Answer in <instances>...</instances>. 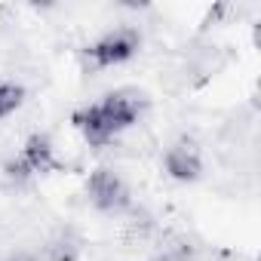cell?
<instances>
[{
    "mask_svg": "<svg viewBox=\"0 0 261 261\" xmlns=\"http://www.w3.org/2000/svg\"><path fill=\"white\" fill-rule=\"evenodd\" d=\"M142 49V34L136 28H114L101 34L95 43H89L86 56L95 68H117L129 59H136Z\"/></svg>",
    "mask_w": 261,
    "mask_h": 261,
    "instance_id": "3957f363",
    "label": "cell"
},
{
    "mask_svg": "<svg viewBox=\"0 0 261 261\" xmlns=\"http://www.w3.org/2000/svg\"><path fill=\"white\" fill-rule=\"evenodd\" d=\"M80 252H83L80 237L71 233V230H62V233H56V237L43 246V261H77Z\"/></svg>",
    "mask_w": 261,
    "mask_h": 261,
    "instance_id": "52a82bcc",
    "label": "cell"
},
{
    "mask_svg": "<svg viewBox=\"0 0 261 261\" xmlns=\"http://www.w3.org/2000/svg\"><path fill=\"white\" fill-rule=\"evenodd\" d=\"M86 197L98 212H108V215H120L133 206V191H129V185L123 181V175H117L108 166H98V169L89 172Z\"/></svg>",
    "mask_w": 261,
    "mask_h": 261,
    "instance_id": "7a4b0ae2",
    "label": "cell"
},
{
    "mask_svg": "<svg viewBox=\"0 0 261 261\" xmlns=\"http://www.w3.org/2000/svg\"><path fill=\"white\" fill-rule=\"evenodd\" d=\"M4 261H43L40 255H31V252H13V255H7Z\"/></svg>",
    "mask_w": 261,
    "mask_h": 261,
    "instance_id": "9c48e42d",
    "label": "cell"
},
{
    "mask_svg": "<svg viewBox=\"0 0 261 261\" xmlns=\"http://www.w3.org/2000/svg\"><path fill=\"white\" fill-rule=\"evenodd\" d=\"M59 169H62V163H59V157H56V145H53V139L43 136V133H34V136L25 142L22 154L4 166L7 178L16 181V185L28 181V178H34V175L59 172Z\"/></svg>",
    "mask_w": 261,
    "mask_h": 261,
    "instance_id": "6da1fadb",
    "label": "cell"
},
{
    "mask_svg": "<svg viewBox=\"0 0 261 261\" xmlns=\"http://www.w3.org/2000/svg\"><path fill=\"white\" fill-rule=\"evenodd\" d=\"M105 120L111 123V129L120 136L123 129L129 126H136L142 120V111H145V98L136 95V92H129V89H117V92H108L101 101H98Z\"/></svg>",
    "mask_w": 261,
    "mask_h": 261,
    "instance_id": "277c9868",
    "label": "cell"
},
{
    "mask_svg": "<svg viewBox=\"0 0 261 261\" xmlns=\"http://www.w3.org/2000/svg\"><path fill=\"white\" fill-rule=\"evenodd\" d=\"M157 261H169V258H157Z\"/></svg>",
    "mask_w": 261,
    "mask_h": 261,
    "instance_id": "30bf717a",
    "label": "cell"
},
{
    "mask_svg": "<svg viewBox=\"0 0 261 261\" xmlns=\"http://www.w3.org/2000/svg\"><path fill=\"white\" fill-rule=\"evenodd\" d=\"M163 169H166V175H169L172 181L194 185V181L203 175V157H200V151H197L194 142L181 139V142H175V145L166 148V154H163Z\"/></svg>",
    "mask_w": 261,
    "mask_h": 261,
    "instance_id": "5b68a950",
    "label": "cell"
},
{
    "mask_svg": "<svg viewBox=\"0 0 261 261\" xmlns=\"http://www.w3.org/2000/svg\"><path fill=\"white\" fill-rule=\"evenodd\" d=\"M71 123L77 126V133H80L92 148H105L108 142H114V139H117V133L111 129V123L105 120V114H101L98 101H95V105H86V108H80V111H74Z\"/></svg>",
    "mask_w": 261,
    "mask_h": 261,
    "instance_id": "8992f818",
    "label": "cell"
},
{
    "mask_svg": "<svg viewBox=\"0 0 261 261\" xmlns=\"http://www.w3.org/2000/svg\"><path fill=\"white\" fill-rule=\"evenodd\" d=\"M25 101V86L19 83H0V120H7L10 114H16Z\"/></svg>",
    "mask_w": 261,
    "mask_h": 261,
    "instance_id": "ba28073f",
    "label": "cell"
}]
</instances>
